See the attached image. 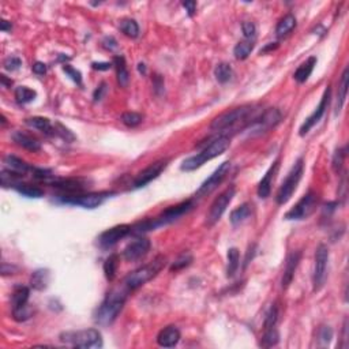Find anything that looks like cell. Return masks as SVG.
I'll return each mask as SVG.
<instances>
[{
    "instance_id": "obj_53",
    "label": "cell",
    "mask_w": 349,
    "mask_h": 349,
    "mask_svg": "<svg viewBox=\"0 0 349 349\" xmlns=\"http://www.w3.org/2000/svg\"><path fill=\"white\" fill-rule=\"evenodd\" d=\"M183 7L186 8V11L188 12V15L192 16L197 11V2H183Z\"/></svg>"
},
{
    "instance_id": "obj_6",
    "label": "cell",
    "mask_w": 349,
    "mask_h": 349,
    "mask_svg": "<svg viewBox=\"0 0 349 349\" xmlns=\"http://www.w3.org/2000/svg\"><path fill=\"white\" fill-rule=\"evenodd\" d=\"M303 169H304V164H303V159H299L292 167L291 172L288 173L287 179H285L281 187L277 191L276 201L278 205H285L288 202L291 197L293 195L295 190H296L297 184L300 182L301 174H303Z\"/></svg>"
},
{
    "instance_id": "obj_40",
    "label": "cell",
    "mask_w": 349,
    "mask_h": 349,
    "mask_svg": "<svg viewBox=\"0 0 349 349\" xmlns=\"http://www.w3.org/2000/svg\"><path fill=\"white\" fill-rule=\"evenodd\" d=\"M122 123L127 127H137L139 126L143 120V116L137 112H126L122 115Z\"/></svg>"
},
{
    "instance_id": "obj_32",
    "label": "cell",
    "mask_w": 349,
    "mask_h": 349,
    "mask_svg": "<svg viewBox=\"0 0 349 349\" xmlns=\"http://www.w3.org/2000/svg\"><path fill=\"white\" fill-rule=\"evenodd\" d=\"M19 194L28 197V198H41L44 197V191L41 190L40 187L32 186V184H26V183H16L14 186Z\"/></svg>"
},
{
    "instance_id": "obj_17",
    "label": "cell",
    "mask_w": 349,
    "mask_h": 349,
    "mask_svg": "<svg viewBox=\"0 0 349 349\" xmlns=\"http://www.w3.org/2000/svg\"><path fill=\"white\" fill-rule=\"evenodd\" d=\"M168 161L167 160H160V161H156V163L150 164L149 167L145 168L142 172H139L137 174V178L134 180V187L135 188H141V187H145L147 183H150L151 180H155L156 178H159L160 173L167 168Z\"/></svg>"
},
{
    "instance_id": "obj_2",
    "label": "cell",
    "mask_w": 349,
    "mask_h": 349,
    "mask_svg": "<svg viewBox=\"0 0 349 349\" xmlns=\"http://www.w3.org/2000/svg\"><path fill=\"white\" fill-rule=\"evenodd\" d=\"M229 145H231V141H229L228 137H219V138H215L214 141H211L201 153L184 160L182 163V167H180L182 168V171L191 172L195 171V169H198V168L202 167L205 163H207V161H210V160L215 159V157H219V156L223 155L224 151L229 147Z\"/></svg>"
},
{
    "instance_id": "obj_5",
    "label": "cell",
    "mask_w": 349,
    "mask_h": 349,
    "mask_svg": "<svg viewBox=\"0 0 349 349\" xmlns=\"http://www.w3.org/2000/svg\"><path fill=\"white\" fill-rule=\"evenodd\" d=\"M252 106L251 105H243V106H237V108H233L231 111H227L224 112L220 116L211 122L210 128L214 131H224L231 128V127L236 126L237 123L243 122L246 119L250 116V114L252 112Z\"/></svg>"
},
{
    "instance_id": "obj_18",
    "label": "cell",
    "mask_w": 349,
    "mask_h": 349,
    "mask_svg": "<svg viewBox=\"0 0 349 349\" xmlns=\"http://www.w3.org/2000/svg\"><path fill=\"white\" fill-rule=\"evenodd\" d=\"M301 252L300 251H292L287 256V262H285L284 274H282V280H281V287L282 289H287L292 282L295 272H296L299 262H300Z\"/></svg>"
},
{
    "instance_id": "obj_37",
    "label": "cell",
    "mask_w": 349,
    "mask_h": 349,
    "mask_svg": "<svg viewBox=\"0 0 349 349\" xmlns=\"http://www.w3.org/2000/svg\"><path fill=\"white\" fill-rule=\"evenodd\" d=\"M37 97L36 90L30 89L28 86H19L15 89V98L19 104H28Z\"/></svg>"
},
{
    "instance_id": "obj_43",
    "label": "cell",
    "mask_w": 349,
    "mask_h": 349,
    "mask_svg": "<svg viewBox=\"0 0 349 349\" xmlns=\"http://www.w3.org/2000/svg\"><path fill=\"white\" fill-rule=\"evenodd\" d=\"M277 318H278V310H277L276 306H272L269 313L266 314V319H265V329H270V328H274L277 323Z\"/></svg>"
},
{
    "instance_id": "obj_33",
    "label": "cell",
    "mask_w": 349,
    "mask_h": 349,
    "mask_svg": "<svg viewBox=\"0 0 349 349\" xmlns=\"http://www.w3.org/2000/svg\"><path fill=\"white\" fill-rule=\"evenodd\" d=\"M119 268V255L118 254H112L105 259L104 262V274H105L106 280L112 281L116 277V272Z\"/></svg>"
},
{
    "instance_id": "obj_55",
    "label": "cell",
    "mask_w": 349,
    "mask_h": 349,
    "mask_svg": "<svg viewBox=\"0 0 349 349\" xmlns=\"http://www.w3.org/2000/svg\"><path fill=\"white\" fill-rule=\"evenodd\" d=\"M102 44H104V48L110 49V51H112V49H115L118 47V42H116V40H115L114 37H105L104 41H102Z\"/></svg>"
},
{
    "instance_id": "obj_10",
    "label": "cell",
    "mask_w": 349,
    "mask_h": 349,
    "mask_svg": "<svg viewBox=\"0 0 349 349\" xmlns=\"http://www.w3.org/2000/svg\"><path fill=\"white\" fill-rule=\"evenodd\" d=\"M281 112L277 108H269L268 111H265L262 116L255 119L254 122L250 124L248 130L251 134L259 135L264 133H268L269 130H272L274 127L281 122Z\"/></svg>"
},
{
    "instance_id": "obj_22",
    "label": "cell",
    "mask_w": 349,
    "mask_h": 349,
    "mask_svg": "<svg viewBox=\"0 0 349 349\" xmlns=\"http://www.w3.org/2000/svg\"><path fill=\"white\" fill-rule=\"evenodd\" d=\"M315 66H317V57L315 56L309 57L304 63H301V64L299 66V69H297L296 71H295V74H293L295 81H297L299 83H304V82L310 78V75L313 74Z\"/></svg>"
},
{
    "instance_id": "obj_34",
    "label": "cell",
    "mask_w": 349,
    "mask_h": 349,
    "mask_svg": "<svg viewBox=\"0 0 349 349\" xmlns=\"http://www.w3.org/2000/svg\"><path fill=\"white\" fill-rule=\"evenodd\" d=\"M239 260H240V252L237 248L232 247L228 250V266H227V276L233 277L235 273L239 269Z\"/></svg>"
},
{
    "instance_id": "obj_60",
    "label": "cell",
    "mask_w": 349,
    "mask_h": 349,
    "mask_svg": "<svg viewBox=\"0 0 349 349\" xmlns=\"http://www.w3.org/2000/svg\"><path fill=\"white\" fill-rule=\"evenodd\" d=\"M138 70H139V73L141 74H146V66L143 64V63H139Z\"/></svg>"
},
{
    "instance_id": "obj_31",
    "label": "cell",
    "mask_w": 349,
    "mask_h": 349,
    "mask_svg": "<svg viewBox=\"0 0 349 349\" xmlns=\"http://www.w3.org/2000/svg\"><path fill=\"white\" fill-rule=\"evenodd\" d=\"M251 211H252L251 205H250V203H243L242 206H239L231 213V223L233 224V225H239V224L246 221V220L251 215Z\"/></svg>"
},
{
    "instance_id": "obj_29",
    "label": "cell",
    "mask_w": 349,
    "mask_h": 349,
    "mask_svg": "<svg viewBox=\"0 0 349 349\" xmlns=\"http://www.w3.org/2000/svg\"><path fill=\"white\" fill-rule=\"evenodd\" d=\"M296 28V18L293 14H287L282 19L278 22L276 28L277 37H285L288 36L289 33L292 32L293 29Z\"/></svg>"
},
{
    "instance_id": "obj_28",
    "label": "cell",
    "mask_w": 349,
    "mask_h": 349,
    "mask_svg": "<svg viewBox=\"0 0 349 349\" xmlns=\"http://www.w3.org/2000/svg\"><path fill=\"white\" fill-rule=\"evenodd\" d=\"M29 295H30V291H29L28 287H24V285H18V287H15L11 297L12 309H19L22 306L28 304Z\"/></svg>"
},
{
    "instance_id": "obj_8",
    "label": "cell",
    "mask_w": 349,
    "mask_h": 349,
    "mask_svg": "<svg viewBox=\"0 0 349 349\" xmlns=\"http://www.w3.org/2000/svg\"><path fill=\"white\" fill-rule=\"evenodd\" d=\"M233 197H235V187L231 186L214 199V202L211 203L210 210H209L206 217V224L209 227H213L215 223H219V220L223 217V214L227 210L228 205L232 202Z\"/></svg>"
},
{
    "instance_id": "obj_1",
    "label": "cell",
    "mask_w": 349,
    "mask_h": 349,
    "mask_svg": "<svg viewBox=\"0 0 349 349\" xmlns=\"http://www.w3.org/2000/svg\"><path fill=\"white\" fill-rule=\"evenodd\" d=\"M130 292L128 289L123 285V288L112 289L101 304L98 306L97 311L94 314V321L98 325L106 326L111 325L112 322L118 318L119 313L122 311L123 306L126 303L127 293Z\"/></svg>"
},
{
    "instance_id": "obj_54",
    "label": "cell",
    "mask_w": 349,
    "mask_h": 349,
    "mask_svg": "<svg viewBox=\"0 0 349 349\" xmlns=\"http://www.w3.org/2000/svg\"><path fill=\"white\" fill-rule=\"evenodd\" d=\"M112 66L114 64H112V63H108V61H102V63L94 61V63H92V67H93L94 70H98V71H106V70H110Z\"/></svg>"
},
{
    "instance_id": "obj_38",
    "label": "cell",
    "mask_w": 349,
    "mask_h": 349,
    "mask_svg": "<svg viewBox=\"0 0 349 349\" xmlns=\"http://www.w3.org/2000/svg\"><path fill=\"white\" fill-rule=\"evenodd\" d=\"M120 30L130 38H137L139 34V26L134 19H123L120 22Z\"/></svg>"
},
{
    "instance_id": "obj_41",
    "label": "cell",
    "mask_w": 349,
    "mask_h": 349,
    "mask_svg": "<svg viewBox=\"0 0 349 349\" xmlns=\"http://www.w3.org/2000/svg\"><path fill=\"white\" fill-rule=\"evenodd\" d=\"M192 262V255L188 254V252H183L182 255L179 256L178 259L174 260L171 266L172 272H178V270H182V269L187 268L188 265H191Z\"/></svg>"
},
{
    "instance_id": "obj_35",
    "label": "cell",
    "mask_w": 349,
    "mask_h": 349,
    "mask_svg": "<svg viewBox=\"0 0 349 349\" xmlns=\"http://www.w3.org/2000/svg\"><path fill=\"white\" fill-rule=\"evenodd\" d=\"M214 75L215 79L220 83H227L233 77V70H232L231 64H228V63H220V64L215 66Z\"/></svg>"
},
{
    "instance_id": "obj_3",
    "label": "cell",
    "mask_w": 349,
    "mask_h": 349,
    "mask_svg": "<svg viewBox=\"0 0 349 349\" xmlns=\"http://www.w3.org/2000/svg\"><path fill=\"white\" fill-rule=\"evenodd\" d=\"M165 256L160 255L157 258H155L153 262H149L147 265L142 266V268L137 269L134 272H131L128 276L124 278V282L123 285L126 287L128 291H135L138 289L139 287H142L143 284H146L147 281H150L151 278H155L161 269L165 266Z\"/></svg>"
},
{
    "instance_id": "obj_21",
    "label": "cell",
    "mask_w": 349,
    "mask_h": 349,
    "mask_svg": "<svg viewBox=\"0 0 349 349\" xmlns=\"http://www.w3.org/2000/svg\"><path fill=\"white\" fill-rule=\"evenodd\" d=\"M12 141L18 146L24 147V149L29 151H38L41 149V143L36 138H33V137L25 134V133H20V131H15L12 134Z\"/></svg>"
},
{
    "instance_id": "obj_59",
    "label": "cell",
    "mask_w": 349,
    "mask_h": 349,
    "mask_svg": "<svg viewBox=\"0 0 349 349\" xmlns=\"http://www.w3.org/2000/svg\"><path fill=\"white\" fill-rule=\"evenodd\" d=\"M276 48H278V44H277V42H272V44H269L268 47H265L264 49H260V53L269 52V51H274Z\"/></svg>"
},
{
    "instance_id": "obj_50",
    "label": "cell",
    "mask_w": 349,
    "mask_h": 349,
    "mask_svg": "<svg viewBox=\"0 0 349 349\" xmlns=\"http://www.w3.org/2000/svg\"><path fill=\"white\" fill-rule=\"evenodd\" d=\"M105 93H106V83L105 82H102V83H100V86H97V89L94 90L93 100L96 102L101 101L102 98H104V96H105Z\"/></svg>"
},
{
    "instance_id": "obj_57",
    "label": "cell",
    "mask_w": 349,
    "mask_h": 349,
    "mask_svg": "<svg viewBox=\"0 0 349 349\" xmlns=\"http://www.w3.org/2000/svg\"><path fill=\"white\" fill-rule=\"evenodd\" d=\"M12 25L11 22H8V20L6 19H2V22H0V29H2V32H8V30H11Z\"/></svg>"
},
{
    "instance_id": "obj_49",
    "label": "cell",
    "mask_w": 349,
    "mask_h": 349,
    "mask_svg": "<svg viewBox=\"0 0 349 349\" xmlns=\"http://www.w3.org/2000/svg\"><path fill=\"white\" fill-rule=\"evenodd\" d=\"M319 338H321V341H323V344H329L330 340L333 338V330L330 329L329 326H323L319 330Z\"/></svg>"
},
{
    "instance_id": "obj_14",
    "label": "cell",
    "mask_w": 349,
    "mask_h": 349,
    "mask_svg": "<svg viewBox=\"0 0 349 349\" xmlns=\"http://www.w3.org/2000/svg\"><path fill=\"white\" fill-rule=\"evenodd\" d=\"M112 194L114 192H96V194L73 195V197L61 198V202L70 203V205H78V206L85 207V209H96L100 205H102L104 201Z\"/></svg>"
},
{
    "instance_id": "obj_52",
    "label": "cell",
    "mask_w": 349,
    "mask_h": 349,
    "mask_svg": "<svg viewBox=\"0 0 349 349\" xmlns=\"http://www.w3.org/2000/svg\"><path fill=\"white\" fill-rule=\"evenodd\" d=\"M32 70L36 75H45V74H47V64L42 63V61H36V63L32 66Z\"/></svg>"
},
{
    "instance_id": "obj_46",
    "label": "cell",
    "mask_w": 349,
    "mask_h": 349,
    "mask_svg": "<svg viewBox=\"0 0 349 349\" xmlns=\"http://www.w3.org/2000/svg\"><path fill=\"white\" fill-rule=\"evenodd\" d=\"M63 71H64L77 85H82V74L79 73L78 70H75L74 67H71V66L69 64H64L63 66Z\"/></svg>"
},
{
    "instance_id": "obj_51",
    "label": "cell",
    "mask_w": 349,
    "mask_h": 349,
    "mask_svg": "<svg viewBox=\"0 0 349 349\" xmlns=\"http://www.w3.org/2000/svg\"><path fill=\"white\" fill-rule=\"evenodd\" d=\"M153 85H155V90L156 93L157 94H161V92L164 90V79L161 75H159V74H156L155 77H153Z\"/></svg>"
},
{
    "instance_id": "obj_27",
    "label": "cell",
    "mask_w": 349,
    "mask_h": 349,
    "mask_svg": "<svg viewBox=\"0 0 349 349\" xmlns=\"http://www.w3.org/2000/svg\"><path fill=\"white\" fill-rule=\"evenodd\" d=\"M49 284V272L47 269H38L30 277V285L36 291H44Z\"/></svg>"
},
{
    "instance_id": "obj_44",
    "label": "cell",
    "mask_w": 349,
    "mask_h": 349,
    "mask_svg": "<svg viewBox=\"0 0 349 349\" xmlns=\"http://www.w3.org/2000/svg\"><path fill=\"white\" fill-rule=\"evenodd\" d=\"M345 149H337L336 150V153H334L333 156V161H332V164H333V169L334 172H340L341 171L342 168V164H344V159H345Z\"/></svg>"
},
{
    "instance_id": "obj_7",
    "label": "cell",
    "mask_w": 349,
    "mask_h": 349,
    "mask_svg": "<svg viewBox=\"0 0 349 349\" xmlns=\"http://www.w3.org/2000/svg\"><path fill=\"white\" fill-rule=\"evenodd\" d=\"M328 262H329V248L325 244H319L315 251V262L313 272V288L314 292H318L323 288L328 278Z\"/></svg>"
},
{
    "instance_id": "obj_12",
    "label": "cell",
    "mask_w": 349,
    "mask_h": 349,
    "mask_svg": "<svg viewBox=\"0 0 349 349\" xmlns=\"http://www.w3.org/2000/svg\"><path fill=\"white\" fill-rule=\"evenodd\" d=\"M194 207V202L188 199V201H184V202L179 203L176 206L168 207L167 210H164L159 217L153 219V223H155V227H163V225H167V224H171L173 221H176L178 219H180L182 215H184L186 213L191 210Z\"/></svg>"
},
{
    "instance_id": "obj_16",
    "label": "cell",
    "mask_w": 349,
    "mask_h": 349,
    "mask_svg": "<svg viewBox=\"0 0 349 349\" xmlns=\"http://www.w3.org/2000/svg\"><path fill=\"white\" fill-rule=\"evenodd\" d=\"M130 233L131 225H127V224L116 225V227H112L110 229H106L105 232H102L100 237H98V243H100L102 248H110L118 243L119 240H122L123 237L130 235Z\"/></svg>"
},
{
    "instance_id": "obj_36",
    "label": "cell",
    "mask_w": 349,
    "mask_h": 349,
    "mask_svg": "<svg viewBox=\"0 0 349 349\" xmlns=\"http://www.w3.org/2000/svg\"><path fill=\"white\" fill-rule=\"evenodd\" d=\"M252 49H254V42H252V40H243L236 44V47L233 48V55H235L236 59L244 60V59H247V57L250 56V53L252 52Z\"/></svg>"
},
{
    "instance_id": "obj_24",
    "label": "cell",
    "mask_w": 349,
    "mask_h": 349,
    "mask_svg": "<svg viewBox=\"0 0 349 349\" xmlns=\"http://www.w3.org/2000/svg\"><path fill=\"white\" fill-rule=\"evenodd\" d=\"M4 164H6V167H7L8 171H11L12 173H15L16 176H24V174H26L29 172V165L26 163H25L24 160L18 159V157H15V156H7L6 159H4Z\"/></svg>"
},
{
    "instance_id": "obj_9",
    "label": "cell",
    "mask_w": 349,
    "mask_h": 349,
    "mask_svg": "<svg viewBox=\"0 0 349 349\" xmlns=\"http://www.w3.org/2000/svg\"><path fill=\"white\" fill-rule=\"evenodd\" d=\"M318 195L314 191H310L285 214L287 220H304L313 214L317 209Z\"/></svg>"
},
{
    "instance_id": "obj_45",
    "label": "cell",
    "mask_w": 349,
    "mask_h": 349,
    "mask_svg": "<svg viewBox=\"0 0 349 349\" xmlns=\"http://www.w3.org/2000/svg\"><path fill=\"white\" fill-rule=\"evenodd\" d=\"M55 134L61 137V138L66 139V141H74V139H75L73 133H71L69 128H66V127L63 126V124H60V123H55Z\"/></svg>"
},
{
    "instance_id": "obj_11",
    "label": "cell",
    "mask_w": 349,
    "mask_h": 349,
    "mask_svg": "<svg viewBox=\"0 0 349 349\" xmlns=\"http://www.w3.org/2000/svg\"><path fill=\"white\" fill-rule=\"evenodd\" d=\"M229 169H231V163L229 161H225L220 165L213 174H210V178H207L205 182L201 184L197 192H195V197L197 198H203V197H207L209 194H211L213 191L217 188V187L223 183V180L227 178V174L229 173Z\"/></svg>"
},
{
    "instance_id": "obj_30",
    "label": "cell",
    "mask_w": 349,
    "mask_h": 349,
    "mask_svg": "<svg viewBox=\"0 0 349 349\" xmlns=\"http://www.w3.org/2000/svg\"><path fill=\"white\" fill-rule=\"evenodd\" d=\"M348 67L344 70L341 75V81H340V88H338V96H337V105H336V115L341 112L342 106L345 104L346 93H348Z\"/></svg>"
},
{
    "instance_id": "obj_15",
    "label": "cell",
    "mask_w": 349,
    "mask_h": 349,
    "mask_svg": "<svg viewBox=\"0 0 349 349\" xmlns=\"http://www.w3.org/2000/svg\"><path fill=\"white\" fill-rule=\"evenodd\" d=\"M150 240L146 239V237H138L137 240H134L133 243H130L124 248L123 251V258L127 260V262H137V260H141L142 258L149 254L150 251Z\"/></svg>"
},
{
    "instance_id": "obj_42",
    "label": "cell",
    "mask_w": 349,
    "mask_h": 349,
    "mask_svg": "<svg viewBox=\"0 0 349 349\" xmlns=\"http://www.w3.org/2000/svg\"><path fill=\"white\" fill-rule=\"evenodd\" d=\"M32 314H33L32 309H30L28 304L22 306L19 309H12V318H14L16 322L28 321L29 318L32 317Z\"/></svg>"
},
{
    "instance_id": "obj_58",
    "label": "cell",
    "mask_w": 349,
    "mask_h": 349,
    "mask_svg": "<svg viewBox=\"0 0 349 349\" xmlns=\"http://www.w3.org/2000/svg\"><path fill=\"white\" fill-rule=\"evenodd\" d=\"M0 82H2V85H3L4 88H10V86L12 85L11 79H7L6 75H0Z\"/></svg>"
},
{
    "instance_id": "obj_4",
    "label": "cell",
    "mask_w": 349,
    "mask_h": 349,
    "mask_svg": "<svg viewBox=\"0 0 349 349\" xmlns=\"http://www.w3.org/2000/svg\"><path fill=\"white\" fill-rule=\"evenodd\" d=\"M60 341L74 348H100L102 346L101 333L97 329L64 332L60 334Z\"/></svg>"
},
{
    "instance_id": "obj_48",
    "label": "cell",
    "mask_w": 349,
    "mask_h": 349,
    "mask_svg": "<svg viewBox=\"0 0 349 349\" xmlns=\"http://www.w3.org/2000/svg\"><path fill=\"white\" fill-rule=\"evenodd\" d=\"M242 30L246 37V40H251L256 36V26L252 22H243L242 24Z\"/></svg>"
},
{
    "instance_id": "obj_20",
    "label": "cell",
    "mask_w": 349,
    "mask_h": 349,
    "mask_svg": "<svg viewBox=\"0 0 349 349\" xmlns=\"http://www.w3.org/2000/svg\"><path fill=\"white\" fill-rule=\"evenodd\" d=\"M180 337H182V334L176 326H167L157 336V344L163 348H172V346L178 345Z\"/></svg>"
},
{
    "instance_id": "obj_39",
    "label": "cell",
    "mask_w": 349,
    "mask_h": 349,
    "mask_svg": "<svg viewBox=\"0 0 349 349\" xmlns=\"http://www.w3.org/2000/svg\"><path fill=\"white\" fill-rule=\"evenodd\" d=\"M278 340H280V334L277 332L274 328H270V329H266L265 332L264 337H262V341H260V345L265 346V348H270V346H274L278 344Z\"/></svg>"
},
{
    "instance_id": "obj_23",
    "label": "cell",
    "mask_w": 349,
    "mask_h": 349,
    "mask_svg": "<svg viewBox=\"0 0 349 349\" xmlns=\"http://www.w3.org/2000/svg\"><path fill=\"white\" fill-rule=\"evenodd\" d=\"M26 124L36 130L44 133L45 135H56L55 134V126H53L51 120L42 116H34V118L26 119Z\"/></svg>"
},
{
    "instance_id": "obj_47",
    "label": "cell",
    "mask_w": 349,
    "mask_h": 349,
    "mask_svg": "<svg viewBox=\"0 0 349 349\" xmlns=\"http://www.w3.org/2000/svg\"><path fill=\"white\" fill-rule=\"evenodd\" d=\"M3 66L7 71H15V70H18L22 66V60H20L19 57L10 56L3 61Z\"/></svg>"
},
{
    "instance_id": "obj_26",
    "label": "cell",
    "mask_w": 349,
    "mask_h": 349,
    "mask_svg": "<svg viewBox=\"0 0 349 349\" xmlns=\"http://www.w3.org/2000/svg\"><path fill=\"white\" fill-rule=\"evenodd\" d=\"M51 184L64 191H82L86 187V183L82 182L81 179H60V180H53Z\"/></svg>"
},
{
    "instance_id": "obj_19",
    "label": "cell",
    "mask_w": 349,
    "mask_h": 349,
    "mask_svg": "<svg viewBox=\"0 0 349 349\" xmlns=\"http://www.w3.org/2000/svg\"><path fill=\"white\" fill-rule=\"evenodd\" d=\"M280 168V159H277L273 165L269 168V171L265 173V176L262 178V180L258 184V197L262 199H266L272 192V184L273 180H274V176H276L277 171Z\"/></svg>"
},
{
    "instance_id": "obj_13",
    "label": "cell",
    "mask_w": 349,
    "mask_h": 349,
    "mask_svg": "<svg viewBox=\"0 0 349 349\" xmlns=\"http://www.w3.org/2000/svg\"><path fill=\"white\" fill-rule=\"evenodd\" d=\"M330 97H332V89H330V86H328V88L325 89V92H323V96H322L319 105L315 108V111H314L313 114L310 115L309 118L306 119V122L301 124L300 130H299L300 137H304L306 134H309V131L311 130V128H313V127L315 126L319 120H321L322 116L325 115L326 110H328V106H329Z\"/></svg>"
},
{
    "instance_id": "obj_25",
    "label": "cell",
    "mask_w": 349,
    "mask_h": 349,
    "mask_svg": "<svg viewBox=\"0 0 349 349\" xmlns=\"http://www.w3.org/2000/svg\"><path fill=\"white\" fill-rule=\"evenodd\" d=\"M114 66L116 69V77H118V83L122 88H126L130 82V74L127 70L126 60L123 56H115L114 57Z\"/></svg>"
},
{
    "instance_id": "obj_56",
    "label": "cell",
    "mask_w": 349,
    "mask_h": 349,
    "mask_svg": "<svg viewBox=\"0 0 349 349\" xmlns=\"http://www.w3.org/2000/svg\"><path fill=\"white\" fill-rule=\"evenodd\" d=\"M14 270H16L15 266H11V265H7V264H3L2 265V274L3 276H7V274H14Z\"/></svg>"
}]
</instances>
